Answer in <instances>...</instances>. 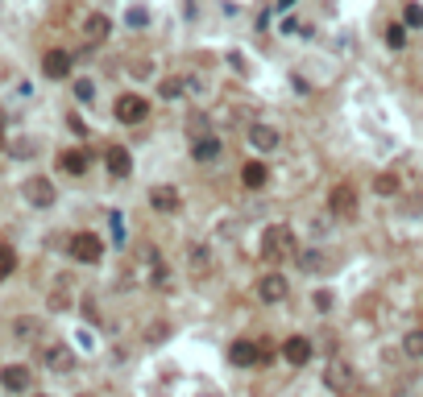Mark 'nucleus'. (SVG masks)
<instances>
[{
    "label": "nucleus",
    "instance_id": "obj_39",
    "mask_svg": "<svg viewBox=\"0 0 423 397\" xmlns=\"http://www.w3.org/2000/svg\"><path fill=\"white\" fill-rule=\"evenodd\" d=\"M79 397H92V393H79Z\"/></svg>",
    "mask_w": 423,
    "mask_h": 397
},
{
    "label": "nucleus",
    "instance_id": "obj_36",
    "mask_svg": "<svg viewBox=\"0 0 423 397\" xmlns=\"http://www.w3.org/2000/svg\"><path fill=\"white\" fill-rule=\"evenodd\" d=\"M274 8H278V13H286V8H295V0H274Z\"/></svg>",
    "mask_w": 423,
    "mask_h": 397
},
{
    "label": "nucleus",
    "instance_id": "obj_31",
    "mask_svg": "<svg viewBox=\"0 0 423 397\" xmlns=\"http://www.w3.org/2000/svg\"><path fill=\"white\" fill-rule=\"evenodd\" d=\"M311 307L320 310V314H328L332 310V290H316V294H311Z\"/></svg>",
    "mask_w": 423,
    "mask_h": 397
},
{
    "label": "nucleus",
    "instance_id": "obj_22",
    "mask_svg": "<svg viewBox=\"0 0 423 397\" xmlns=\"http://www.w3.org/2000/svg\"><path fill=\"white\" fill-rule=\"evenodd\" d=\"M13 273H17V249L0 240V281H8Z\"/></svg>",
    "mask_w": 423,
    "mask_h": 397
},
{
    "label": "nucleus",
    "instance_id": "obj_35",
    "mask_svg": "<svg viewBox=\"0 0 423 397\" xmlns=\"http://www.w3.org/2000/svg\"><path fill=\"white\" fill-rule=\"evenodd\" d=\"M67 125H71V129H75V137H88V125H83V120H79V116H71V120H67Z\"/></svg>",
    "mask_w": 423,
    "mask_h": 397
},
{
    "label": "nucleus",
    "instance_id": "obj_18",
    "mask_svg": "<svg viewBox=\"0 0 423 397\" xmlns=\"http://www.w3.org/2000/svg\"><path fill=\"white\" fill-rule=\"evenodd\" d=\"M108 34H112V17H108V13H92V17L83 21V38H88V46H104L108 42Z\"/></svg>",
    "mask_w": 423,
    "mask_h": 397
},
{
    "label": "nucleus",
    "instance_id": "obj_28",
    "mask_svg": "<svg viewBox=\"0 0 423 397\" xmlns=\"http://www.w3.org/2000/svg\"><path fill=\"white\" fill-rule=\"evenodd\" d=\"M108 223H112V240L125 249V240H129V228H125V220H121V211H108Z\"/></svg>",
    "mask_w": 423,
    "mask_h": 397
},
{
    "label": "nucleus",
    "instance_id": "obj_2",
    "mask_svg": "<svg viewBox=\"0 0 423 397\" xmlns=\"http://www.w3.org/2000/svg\"><path fill=\"white\" fill-rule=\"evenodd\" d=\"M324 389H328L332 397H349L357 389V372H353L349 360H328V364H324Z\"/></svg>",
    "mask_w": 423,
    "mask_h": 397
},
{
    "label": "nucleus",
    "instance_id": "obj_34",
    "mask_svg": "<svg viewBox=\"0 0 423 397\" xmlns=\"http://www.w3.org/2000/svg\"><path fill=\"white\" fill-rule=\"evenodd\" d=\"M229 67H233L236 75H245V71H249V67H245V58H241V54H236V50H233V54H229Z\"/></svg>",
    "mask_w": 423,
    "mask_h": 397
},
{
    "label": "nucleus",
    "instance_id": "obj_5",
    "mask_svg": "<svg viewBox=\"0 0 423 397\" xmlns=\"http://www.w3.org/2000/svg\"><path fill=\"white\" fill-rule=\"evenodd\" d=\"M21 195H25V203L29 207H38V211H46V207H54V199H58V190H54V182L42 174H29L25 182H21Z\"/></svg>",
    "mask_w": 423,
    "mask_h": 397
},
{
    "label": "nucleus",
    "instance_id": "obj_32",
    "mask_svg": "<svg viewBox=\"0 0 423 397\" xmlns=\"http://www.w3.org/2000/svg\"><path fill=\"white\" fill-rule=\"evenodd\" d=\"M125 21H129L133 29H141V25L149 21V13H145V8H129V17H125Z\"/></svg>",
    "mask_w": 423,
    "mask_h": 397
},
{
    "label": "nucleus",
    "instance_id": "obj_3",
    "mask_svg": "<svg viewBox=\"0 0 423 397\" xmlns=\"http://www.w3.org/2000/svg\"><path fill=\"white\" fill-rule=\"evenodd\" d=\"M67 253H71L75 265H100L104 261V240H100L95 232H75V236L67 240Z\"/></svg>",
    "mask_w": 423,
    "mask_h": 397
},
{
    "label": "nucleus",
    "instance_id": "obj_29",
    "mask_svg": "<svg viewBox=\"0 0 423 397\" xmlns=\"http://www.w3.org/2000/svg\"><path fill=\"white\" fill-rule=\"evenodd\" d=\"M374 190L382 195V199H386V195H394V190H398V178H394V174H377L374 178Z\"/></svg>",
    "mask_w": 423,
    "mask_h": 397
},
{
    "label": "nucleus",
    "instance_id": "obj_38",
    "mask_svg": "<svg viewBox=\"0 0 423 397\" xmlns=\"http://www.w3.org/2000/svg\"><path fill=\"white\" fill-rule=\"evenodd\" d=\"M34 397H50V393H34Z\"/></svg>",
    "mask_w": 423,
    "mask_h": 397
},
{
    "label": "nucleus",
    "instance_id": "obj_21",
    "mask_svg": "<svg viewBox=\"0 0 423 397\" xmlns=\"http://www.w3.org/2000/svg\"><path fill=\"white\" fill-rule=\"evenodd\" d=\"M403 356L407 360H423V327H411L403 335Z\"/></svg>",
    "mask_w": 423,
    "mask_h": 397
},
{
    "label": "nucleus",
    "instance_id": "obj_33",
    "mask_svg": "<svg viewBox=\"0 0 423 397\" xmlns=\"http://www.w3.org/2000/svg\"><path fill=\"white\" fill-rule=\"evenodd\" d=\"M282 34H286V38H290V34H295V38H303V25H299L295 17H286V21H282Z\"/></svg>",
    "mask_w": 423,
    "mask_h": 397
},
{
    "label": "nucleus",
    "instance_id": "obj_16",
    "mask_svg": "<svg viewBox=\"0 0 423 397\" xmlns=\"http://www.w3.org/2000/svg\"><path fill=\"white\" fill-rule=\"evenodd\" d=\"M42 364H46L50 372H71L75 368V352L67 344H46L42 348Z\"/></svg>",
    "mask_w": 423,
    "mask_h": 397
},
{
    "label": "nucleus",
    "instance_id": "obj_9",
    "mask_svg": "<svg viewBox=\"0 0 423 397\" xmlns=\"http://www.w3.org/2000/svg\"><path fill=\"white\" fill-rule=\"evenodd\" d=\"M311 356H316V348H311V340H307V335H290V340L282 344V360H286L290 368H307V364H311Z\"/></svg>",
    "mask_w": 423,
    "mask_h": 397
},
{
    "label": "nucleus",
    "instance_id": "obj_27",
    "mask_svg": "<svg viewBox=\"0 0 423 397\" xmlns=\"http://www.w3.org/2000/svg\"><path fill=\"white\" fill-rule=\"evenodd\" d=\"M403 25H407V29H423V4L411 0V4L403 8Z\"/></svg>",
    "mask_w": 423,
    "mask_h": 397
},
{
    "label": "nucleus",
    "instance_id": "obj_8",
    "mask_svg": "<svg viewBox=\"0 0 423 397\" xmlns=\"http://www.w3.org/2000/svg\"><path fill=\"white\" fill-rule=\"evenodd\" d=\"M257 298L266 302V307H278L290 298V281L282 277V273H262L257 277Z\"/></svg>",
    "mask_w": 423,
    "mask_h": 397
},
{
    "label": "nucleus",
    "instance_id": "obj_25",
    "mask_svg": "<svg viewBox=\"0 0 423 397\" xmlns=\"http://www.w3.org/2000/svg\"><path fill=\"white\" fill-rule=\"evenodd\" d=\"M187 91V79H162L158 83V99H179Z\"/></svg>",
    "mask_w": 423,
    "mask_h": 397
},
{
    "label": "nucleus",
    "instance_id": "obj_24",
    "mask_svg": "<svg viewBox=\"0 0 423 397\" xmlns=\"http://www.w3.org/2000/svg\"><path fill=\"white\" fill-rule=\"evenodd\" d=\"M407 34H411V29H407L403 21L386 25V46H390V50H403V46H407Z\"/></svg>",
    "mask_w": 423,
    "mask_h": 397
},
{
    "label": "nucleus",
    "instance_id": "obj_6",
    "mask_svg": "<svg viewBox=\"0 0 423 397\" xmlns=\"http://www.w3.org/2000/svg\"><path fill=\"white\" fill-rule=\"evenodd\" d=\"M112 116H116L121 125H145V116H149V99H145V95H137V91H125V95L116 99Z\"/></svg>",
    "mask_w": 423,
    "mask_h": 397
},
{
    "label": "nucleus",
    "instance_id": "obj_11",
    "mask_svg": "<svg viewBox=\"0 0 423 397\" xmlns=\"http://www.w3.org/2000/svg\"><path fill=\"white\" fill-rule=\"evenodd\" d=\"M71 67H75V58H71L67 50H46V54H42V75L54 79V83H58V79H71Z\"/></svg>",
    "mask_w": 423,
    "mask_h": 397
},
{
    "label": "nucleus",
    "instance_id": "obj_7",
    "mask_svg": "<svg viewBox=\"0 0 423 397\" xmlns=\"http://www.w3.org/2000/svg\"><path fill=\"white\" fill-rule=\"evenodd\" d=\"M328 211L336 220H353V216H357V190H353V182H336V186H332Z\"/></svg>",
    "mask_w": 423,
    "mask_h": 397
},
{
    "label": "nucleus",
    "instance_id": "obj_37",
    "mask_svg": "<svg viewBox=\"0 0 423 397\" xmlns=\"http://www.w3.org/2000/svg\"><path fill=\"white\" fill-rule=\"evenodd\" d=\"M0 149H4V129H0Z\"/></svg>",
    "mask_w": 423,
    "mask_h": 397
},
{
    "label": "nucleus",
    "instance_id": "obj_15",
    "mask_svg": "<svg viewBox=\"0 0 423 397\" xmlns=\"http://www.w3.org/2000/svg\"><path fill=\"white\" fill-rule=\"evenodd\" d=\"M149 207H154L158 216H175V211L183 207L179 186H154V190H149Z\"/></svg>",
    "mask_w": 423,
    "mask_h": 397
},
{
    "label": "nucleus",
    "instance_id": "obj_23",
    "mask_svg": "<svg viewBox=\"0 0 423 397\" xmlns=\"http://www.w3.org/2000/svg\"><path fill=\"white\" fill-rule=\"evenodd\" d=\"M38 327H42V323H38L34 314H21V319H13V335H17V340H34V335H38Z\"/></svg>",
    "mask_w": 423,
    "mask_h": 397
},
{
    "label": "nucleus",
    "instance_id": "obj_14",
    "mask_svg": "<svg viewBox=\"0 0 423 397\" xmlns=\"http://www.w3.org/2000/svg\"><path fill=\"white\" fill-rule=\"evenodd\" d=\"M104 166H108L112 178H129L133 174V153H129L125 145H108V149H104Z\"/></svg>",
    "mask_w": 423,
    "mask_h": 397
},
{
    "label": "nucleus",
    "instance_id": "obj_13",
    "mask_svg": "<svg viewBox=\"0 0 423 397\" xmlns=\"http://www.w3.org/2000/svg\"><path fill=\"white\" fill-rule=\"evenodd\" d=\"M58 170L71 174V178H83L92 170V153H88V149H62V153H58Z\"/></svg>",
    "mask_w": 423,
    "mask_h": 397
},
{
    "label": "nucleus",
    "instance_id": "obj_17",
    "mask_svg": "<svg viewBox=\"0 0 423 397\" xmlns=\"http://www.w3.org/2000/svg\"><path fill=\"white\" fill-rule=\"evenodd\" d=\"M245 137H249V145L257 149V158H262V153H274V149L282 145L278 129H270V125H249V132H245Z\"/></svg>",
    "mask_w": 423,
    "mask_h": 397
},
{
    "label": "nucleus",
    "instance_id": "obj_19",
    "mask_svg": "<svg viewBox=\"0 0 423 397\" xmlns=\"http://www.w3.org/2000/svg\"><path fill=\"white\" fill-rule=\"evenodd\" d=\"M241 182H245L249 190H262V186L270 182V166H266L262 158H249V162L241 166Z\"/></svg>",
    "mask_w": 423,
    "mask_h": 397
},
{
    "label": "nucleus",
    "instance_id": "obj_4",
    "mask_svg": "<svg viewBox=\"0 0 423 397\" xmlns=\"http://www.w3.org/2000/svg\"><path fill=\"white\" fill-rule=\"evenodd\" d=\"M266 356H270V348L266 344H253V340H233L229 344V364L233 368H262Z\"/></svg>",
    "mask_w": 423,
    "mask_h": 397
},
{
    "label": "nucleus",
    "instance_id": "obj_20",
    "mask_svg": "<svg viewBox=\"0 0 423 397\" xmlns=\"http://www.w3.org/2000/svg\"><path fill=\"white\" fill-rule=\"evenodd\" d=\"M187 265H191L195 277H208V273H212V253H208L203 244H195V249L187 253Z\"/></svg>",
    "mask_w": 423,
    "mask_h": 397
},
{
    "label": "nucleus",
    "instance_id": "obj_30",
    "mask_svg": "<svg viewBox=\"0 0 423 397\" xmlns=\"http://www.w3.org/2000/svg\"><path fill=\"white\" fill-rule=\"evenodd\" d=\"M299 269H303V273H316V269H320V253H316V249L299 253Z\"/></svg>",
    "mask_w": 423,
    "mask_h": 397
},
{
    "label": "nucleus",
    "instance_id": "obj_26",
    "mask_svg": "<svg viewBox=\"0 0 423 397\" xmlns=\"http://www.w3.org/2000/svg\"><path fill=\"white\" fill-rule=\"evenodd\" d=\"M71 91H75V99H79V104H95V83L88 79V75H83V79H75Z\"/></svg>",
    "mask_w": 423,
    "mask_h": 397
},
{
    "label": "nucleus",
    "instance_id": "obj_1",
    "mask_svg": "<svg viewBox=\"0 0 423 397\" xmlns=\"http://www.w3.org/2000/svg\"><path fill=\"white\" fill-rule=\"evenodd\" d=\"M257 253H262V261H286V257H295V232L286 223H270L262 232Z\"/></svg>",
    "mask_w": 423,
    "mask_h": 397
},
{
    "label": "nucleus",
    "instance_id": "obj_10",
    "mask_svg": "<svg viewBox=\"0 0 423 397\" xmlns=\"http://www.w3.org/2000/svg\"><path fill=\"white\" fill-rule=\"evenodd\" d=\"M0 385H4L8 393H29V389H34V372H29L25 364H4V368H0Z\"/></svg>",
    "mask_w": 423,
    "mask_h": 397
},
{
    "label": "nucleus",
    "instance_id": "obj_12",
    "mask_svg": "<svg viewBox=\"0 0 423 397\" xmlns=\"http://www.w3.org/2000/svg\"><path fill=\"white\" fill-rule=\"evenodd\" d=\"M224 153V141L216 137V132H203V137H195L191 141V158L199 162V166H208V162H216Z\"/></svg>",
    "mask_w": 423,
    "mask_h": 397
}]
</instances>
